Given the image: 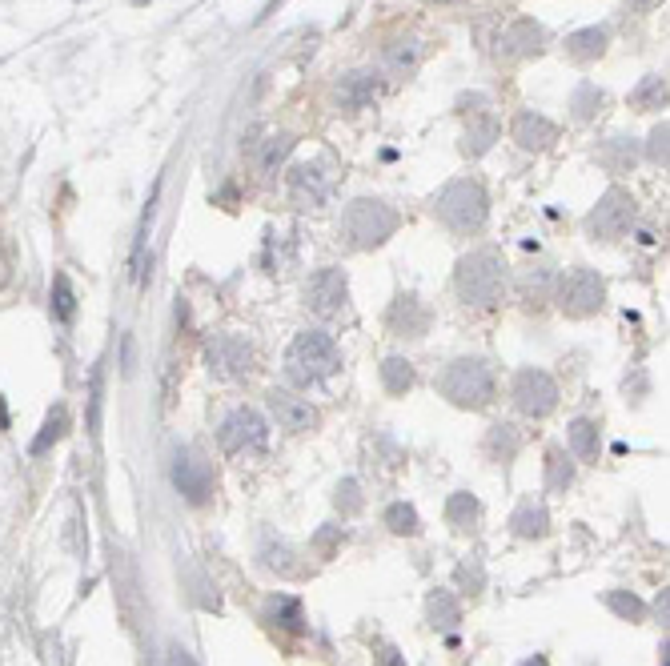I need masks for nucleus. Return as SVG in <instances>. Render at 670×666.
Masks as SVG:
<instances>
[{
	"label": "nucleus",
	"instance_id": "38",
	"mask_svg": "<svg viewBox=\"0 0 670 666\" xmlns=\"http://www.w3.org/2000/svg\"><path fill=\"white\" fill-rule=\"evenodd\" d=\"M666 137H670V129H666V121L650 133V141H646V157L654 161V165H666Z\"/></svg>",
	"mask_w": 670,
	"mask_h": 666
},
{
	"label": "nucleus",
	"instance_id": "4",
	"mask_svg": "<svg viewBox=\"0 0 670 666\" xmlns=\"http://www.w3.org/2000/svg\"><path fill=\"white\" fill-rule=\"evenodd\" d=\"M434 213L454 233H474V229L486 225V189L478 181H470V177H458L434 197Z\"/></svg>",
	"mask_w": 670,
	"mask_h": 666
},
{
	"label": "nucleus",
	"instance_id": "41",
	"mask_svg": "<svg viewBox=\"0 0 670 666\" xmlns=\"http://www.w3.org/2000/svg\"><path fill=\"white\" fill-rule=\"evenodd\" d=\"M626 5H630L634 13H646V9H654V5H658V0H626Z\"/></svg>",
	"mask_w": 670,
	"mask_h": 666
},
{
	"label": "nucleus",
	"instance_id": "39",
	"mask_svg": "<svg viewBox=\"0 0 670 666\" xmlns=\"http://www.w3.org/2000/svg\"><path fill=\"white\" fill-rule=\"evenodd\" d=\"M338 506H342L346 514H358V510H362V498H358V482H354V478H346V482L338 486Z\"/></svg>",
	"mask_w": 670,
	"mask_h": 666
},
{
	"label": "nucleus",
	"instance_id": "32",
	"mask_svg": "<svg viewBox=\"0 0 670 666\" xmlns=\"http://www.w3.org/2000/svg\"><path fill=\"white\" fill-rule=\"evenodd\" d=\"M546 482H550V490H566V486L574 482L570 458H566L562 450H550V454H546Z\"/></svg>",
	"mask_w": 670,
	"mask_h": 666
},
{
	"label": "nucleus",
	"instance_id": "20",
	"mask_svg": "<svg viewBox=\"0 0 670 666\" xmlns=\"http://www.w3.org/2000/svg\"><path fill=\"white\" fill-rule=\"evenodd\" d=\"M494 141H498V121H494V117H486V113H478V117L470 121V129H466L462 153H466V157H482Z\"/></svg>",
	"mask_w": 670,
	"mask_h": 666
},
{
	"label": "nucleus",
	"instance_id": "36",
	"mask_svg": "<svg viewBox=\"0 0 670 666\" xmlns=\"http://www.w3.org/2000/svg\"><path fill=\"white\" fill-rule=\"evenodd\" d=\"M602 105V93L594 89V85H582L578 93H574V117L578 121H586V117H594V109Z\"/></svg>",
	"mask_w": 670,
	"mask_h": 666
},
{
	"label": "nucleus",
	"instance_id": "25",
	"mask_svg": "<svg viewBox=\"0 0 670 666\" xmlns=\"http://www.w3.org/2000/svg\"><path fill=\"white\" fill-rule=\"evenodd\" d=\"M518 446H522V442H518V430H514V426H506V422H502V426H494V430H490V438H486V450H490V458H494V462H510V458L518 454Z\"/></svg>",
	"mask_w": 670,
	"mask_h": 666
},
{
	"label": "nucleus",
	"instance_id": "21",
	"mask_svg": "<svg viewBox=\"0 0 670 666\" xmlns=\"http://www.w3.org/2000/svg\"><path fill=\"white\" fill-rule=\"evenodd\" d=\"M566 438H570V454H574L578 462H594V458H598V426H594V422H586V418L570 422Z\"/></svg>",
	"mask_w": 670,
	"mask_h": 666
},
{
	"label": "nucleus",
	"instance_id": "33",
	"mask_svg": "<svg viewBox=\"0 0 670 666\" xmlns=\"http://www.w3.org/2000/svg\"><path fill=\"white\" fill-rule=\"evenodd\" d=\"M386 526H390L394 534H418V530H422V526H418V510L406 506V502H394V506L386 510Z\"/></svg>",
	"mask_w": 670,
	"mask_h": 666
},
{
	"label": "nucleus",
	"instance_id": "16",
	"mask_svg": "<svg viewBox=\"0 0 670 666\" xmlns=\"http://www.w3.org/2000/svg\"><path fill=\"white\" fill-rule=\"evenodd\" d=\"M510 137L526 149V153H538V149H550V141L558 137L554 121H546L542 113H518L514 125H510Z\"/></svg>",
	"mask_w": 670,
	"mask_h": 666
},
{
	"label": "nucleus",
	"instance_id": "22",
	"mask_svg": "<svg viewBox=\"0 0 670 666\" xmlns=\"http://www.w3.org/2000/svg\"><path fill=\"white\" fill-rule=\"evenodd\" d=\"M630 105L642 109V113H650V109H666V77H662V73L642 77V85L630 93Z\"/></svg>",
	"mask_w": 670,
	"mask_h": 666
},
{
	"label": "nucleus",
	"instance_id": "1",
	"mask_svg": "<svg viewBox=\"0 0 670 666\" xmlns=\"http://www.w3.org/2000/svg\"><path fill=\"white\" fill-rule=\"evenodd\" d=\"M454 285H458V297H462L466 305L486 309V305H494V301L502 297V289H506V261H502L494 249H474V253H466V257L458 261Z\"/></svg>",
	"mask_w": 670,
	"mask_h": 666
},
{
	"label": "nucleus",
	"instance_id": "27",
	"mask_svg": "<svg viewBox=\"0 0 670 666\" xmlns=\"http://www.w3.org/2000/svg\"><path fill=\"white\" fill-rule=\"evenodd\" d=\"M510 526H514V534H522V538H542V534H546V510L534 506V502H526V506L510 518Z\"/></svg>",
	"mask_w": 670,
	"mask_h": 666
},
{
	"label": "nucleus",
	"instance_id": "14",
	"mask_svg": "<svg viewBox=\"0 0 670 666\" xmlns=\"http://www.w3.org/2000/svg\"><path fill=\"white\" fill-rule=\"evenodd\" d=\"M269 410H273L277 426L289 430V434H305V430L317 426V410L289 390H269Z\"/></svg>",
	"mask_w": 670,
	"mask_h": 666
},
{
	"label": "nucleus",
	"instance_id": "42",
	"mask_svg": "<svg viewBox=\"0 0 670 666\" xmlns=\"http://www.w3.org/2000/svg\"><path fill=\"white\" fill-rule=\"evenodd\" d=\"M522 666H550V662H546V654H534V658H526Z\"/></svg>",
	"mask_w": 670,
	"mask_h": 666
},
{
	"label": "nucleus",
	"instance_id": "31",
	"mask_svg": "<svg viewBox=\"0 0 670 666\" xmlns=\"http://www.w3.org/2000/svg\"><path fill=\"white\" fill-rule=\"evenodd\" d=\"M65 426H69V414H65V406H57L49 418H45V430L37 434V442H33V454H45L61 434H65Z\"/></svg>",
	"mask_w": 670,
	"mask_h": 666
},
{
	"label": "nucleus",
	"instance_id": "13",
	"mask_svg": "<svg viewBox=\"0 0 670 666\" xmlns=\"http://www.w3.org/2000/svg\"><path fill=\"white\" fill-rule=\"evenodd\" d=\"M173 486H177L189 502H205V498H209V486H213V474H209V466H205L193 450H177V458H173Z\"/></svg>",
	"mask_w": 670,
	"mask_h": 666
},
{
	"label": "nucleus",
	"instance_id": "11",
	"mask_svg": "<svg viewBox=\"0 0 670 666\" xmlns=\"http://www.w3.org/2000/svg\"><path fill=\"white\" fill-rule=\"evenodd\" d=\"M346 297H350V285H346V273H342V269H317V273L309 277V285H305V301H309V309L321 313V317L342 313Z\"/></svg>",
	"mask_w": 670,
	"mask_h": 666
},
{
	"label": "nucleus",
	"instance_id": "26",
	"mask_svg": "<svg viewBox=\"0 0 670 666\" xmlns=\"http://www.w3.org/2000/svg\"><path fill=\"white\" fill-rule=\"evenodd\" d=\"M446 518H450L454 530H470L478 522V498L474 494H454L446 502Z\"/></svg>",
	"mask_w": 670,
	"mask_h": 666
},
{
	"label": "nucleus",
	"instance_id": "30",
	"mask_svg": "<svg viewBox=\"0 0 670 666\" xmlns=\"http://www.w3.org/2000/svg\"><path fill=\"white\" fill-rule=\"evenodd\" d=\"M293 145H297V137H289V133H277V137H269L265 141V149H261V169L265 173H273L289 153H293Z\"/></svg>",
	"mask_w": 670,
	"mask_h": 666
},
{
	"label": "nucleus",
	"instance_id": "8",
	"mask_svg": "<svg viewBox=\"0 0 670 666\" xmlns=\"http://www.w3.org/2000/svg\"><path fill=\"white\" fill-rule=\"evenodd\" d=\"M205 362L221 382H241V378L253 374V350H249L245 338H237V333H217L205 350Z\"/></svg>",
	"mask_w": 670,
	"mask_h": 666
},
{
	"label": "nucleus",
	"instance_id": "5",
	"mask_svg": "<svg viewBox=\"0 0 670 666\" xmlns=\"http://www.w3.org/2000/svg\"><path fill=\"white\" fill-rule=\"evenodd\" d=\"M438 390H442L454 406H462V410H482V406H490V398H494V374H490L486 362H478V358H458V362H450V366L442 370Z\"/></svg>",
	"mask_w": 670,
	"mask_h": 666
},
{
	"label": "nucleus",
	"instance_id": "23",
	"mask_svg": "<svg viewBox=\"0 0 670 666\" xmlns=\"http://www.w3.org/2000/svg\"><path fill=\"white\" fill-rule=\"evenodd\" d=\"M382 386H386V394L402 398L406 390H414V366L406 358H386L382 362Z\"/></svg>",
	"mask_w": 670,
	"mask_h": 666
},
{
	"label": "nucleus",
	"instance_id": "12",
	"mask_svg": "<svg viewBox=\"0 0 670 666\" xmlns=\"http://www.w3.org/2000/svg\"><path fill=\"white\" fill-rule=\"evenodd\" d=\"M542 49H546V29L534 25V21H514L498 37V57L502 61H526V57H538Z\"/></svg>",
	"mask_w": 670,
	"mask_h": 666
},
{
	"label": "nucleus",
	"instance_id": "37",
	"mask_svg": "<svg viewBox=\"0 0 670 666\" xmlns=\"http://www.w3.org/2000/svg\"><path fill=\"white\" fill-rule=\"evenodd\" d=\"M273 618L281 626H289V630H301V606H297V598H277L273 602Z\"/></svg>",
	"mask_w": 670,
	"mask_h": 666
},
{
	"label": "nucleus",
	"instance_id": "18",
	"mask_svg": "<svg viewBox=\"0 0 670 666\" xmlns=\"http://www.w3.org/2000/svg\"><path fill=\"white\" fill-rule=\"evenodd\" d=\"M374 97H378L374 73H350V77H342V89H338L342 109H362V105H370Z\"/></svg>",
	"mask_w": 670,
	"mask_h": 666
},
{
	"label": "nucleus",
	"instance_id": "35",
	"mask_svg": "<svg viewBox=\"0 0 670 666\" xmlns=\"http://www.w3.org/2000/svg\"><path fill=\"white\" fill-rule=\"evenodd\" d=\"M606 606H610L614 614L630 618V622H638V618H642V610H646V606H642L634 594H626V590H610V594H606Z\"/></svg>",
	"mask_w": 670,
	"mask_h": 666
},
{
	"label": "nucleus",
	"instance_id": "28",
	"mask_svg": "<svg viewBox=\"0 0 670 666\" xmlns=\"http://www.w3.org/2000/svg\"><path fill=\"white\" fill-rule=\"evenodd\" d=\"M73 313H77V293H73L69 277L57 273V277H53V317H57V321H73Z\"/></svg>",
	"mask_w": 670,
	"mask_h": 666
},
{
	"label": "nucleus",
	"instance_id": "2",
	"mask_svg": "<svg viewBox=\"0 0 670 666\" xmlns=\"http://www.w3.org/2000/svg\"><path fill=\"white\" fill-rule=\"evenodd\" d=\"M338 366H342V350L333 346V338L321 333V329L297 333L289 354H285V370H289V378L297 386H313V382H321L329 374H338Z\"/></svg>",
	"mask_w": 670,
	"mask_h": 666
},
{
	"label": "nucleus",
	"instance_id": "15",
	"mask_svg": "<svg viewBox=\"0 0 670 666\" xmlns=\"http://www.w3.org/2000/svg\"><path fill=\"white\" fill-rule=\"evenodd\" d=\"M289 197L301 205V209H317L325 197H329V177L321 173V165H297L289 173Z\"/></svg>",
	"mask_w": 670,
	"mask_h": 666
},
{
	"label": "nucleus",
	"instance_id": "3",
	"mask_svg": "<svg viewBox=\"0 0 670 666\" xmlns=\"http://www.w3.org/2000/svg\"><path fill=\"white\" fill-rule=\"evenodd\" d=\"M394 229H398V213L374 197H358L342 213V237L350 249H374L386 237H394Z\"/></svg>",
	"mask_w": 670,
	"mask_h": 666
},
{
	"label": "nucleus",
	"instance_id": "6",
	"mask_svg": "<svg viewBox=\"0 0 670 666\" xmlns=\"http://www.w3.org/2000/svg\"><path fill=\"white\" fill-rule=\"evenodd\" d=\"M634 217H638L634 197H630L626 189H606L602 201L594 205V213L586 217V229H590L594 237H602V241H618V237L630 233Z\"/></svg>",
	"mask_w": 670,
	"mask_h": 666
},
{
	"label": "nucleus",
	"instance_id": "24",
	"mask_svg": "<svg viewBox=\"0 0 670 666\" xmlns=\"http://www.w3.org/2000/svg\"><path fill=\"white\" fill-rule=\"evenodd\" d=\"M598 161L610 169V173H626L634 165V145L626 137H610L602 149H598Z\"/></svg>",
	"mask_w": 670,
	"mask_h": 666
},
{
	"label": "nucleus",
	"instance_id": "17",
	"mask_svg": "<svg viewBox=\"0 0 670 666\" xmlns=\"http://www.w3.org/2000/svg\"><path fill=\"white\" fill-rule=\"evenodd\" d=\"M390 329L402 333V338H422V333L430 329V313H426V305H422L414 293L398 297V301L390 305Z\"/></svg>",
	"mask_w": 670,
	"mask_h": 666
},
{
	"label": "nucleus",
	"instance_id": "7",
	"mask_svg": "<svg viewBox=\"0 0 670 666\" xmlns=\"http://www.w3.org/2000/svg\"><path fill=\"white\" fill-rule=\"evenodd\" d=\"M602 301H606V285L594 269H570L558 285V309L566 317H590L602 309Z\"/></svg>",
	"mask_w": 670,
	"mask_h": 666
},
{
	"label": "nucleus",
	"instance_id": "19",
	"mask_svg": "<svg viewBox=\"0 0 670 666\" xmlns=\"http://www.w3.org/2000/svg\"><path fill=\"white\" fill-rule=\"evenodd\" d=\"M606 41H610L606 29H582V33H570V37H566V53H570L574 61H598V57L606 53Z\"/></svg>",
	"mask_w": 670,
	"mask_h": 666
},
{
	"label": "nucleus",
	"instance_id": "43",
	"mask_svg": "<svg viewBox=\"0 0 670 666\" xmlns=\"http://www.w3.org/2000/svg\"><path fill=\"white\" fill-rule=\"evenodd\" d=\"M5 281H9V265H5V257H0V289H5Z\"/></svg>",
	"mask_w": 670,
	"mask_h": 666
},
{
	"label": "nucleus",
	"instance_id": "34",
	"mask_svg": "<svg viewBox=\"0 0 670 666\" xmlns=\"http://www.w3.org/2000/svg\"><path fill=\"white\" fill-rule=\"evenodd\" d=\"M418 57H422V45H418V41H398V45L386 53V65H390L394 73H406V69L418 65Z\"/></svg>",
	"mask_w": 670,
	"mask_h": 666
},
{
	"label": "nucleus",
	"instance_id": "44",
	"mask_svg": "<svg viewBox=\"0 0 670 666\" xmlns=\"http://www.w3.org/2000/svg\"><path fill=\"white\" fill-rule=\"evenodd\" d=\"M0 430H9V414H5V406H0Z\"/></svg>",
	"mask_w": 670,
	"mask_h": 666
},
{
	"label": "nucleus",
	"instance_id": "40",
	"mask_svg": "<svg viewBox=\"0 0 670 666\" xmlns=\"http://www.w3.org/2000/svg\"><path fill=\"white\" fill-rule=\"evenodd\" d=\"M169 666H197L185 646H169Z\"/></svg>",
	"mask_w": 670,
	"mask_h": 666
},
{
	"label": "nucleus",
	"instance_id": "29",
	"mask_svg": "<svg viewBox=\"0 0 670 666\" xmlns=\"http://www.w3.org/2000/svg\"><path fill=\"white\" fill-rule=\"evenodd\" d=\"M430 618H434V626L454 630V626L462 622V610H458V602H454L446 590H438V594H430Z\"/></svg>",
	"mask_w": 670,
	"mask_h": 666
},
{
	"label": "nucleus",
	"instance_id": "45",
	"mask_svg": "<svg viewBox=\"0 0 670 666\" xmlns=\"http://www.w3.org/2000/svg\"><path fill=\"white\" fill-rule=\"evenodd\" d=\"M438 5H442V0H438Z\"/></svg>",
	"mask_w": 670,
	"mask_h": 666
},
{
	"label": "nucleus",
	"instance_id": "9",
	"mask_svg": "<svg viewBox=\"0 0 670 666\" xmlns=\"http://www.w3.org/2000/svg\"><path fill=\"white\" fill-rule=\"evenodd\" d=\"M265 438H269V426H265V418H261L257 410H249V406H237V410L221 422V430H217V442H221L225 454L261 450Z\"/></svg>",
	"mask_w": 670,
	"mask_h": 666
},
{
	"label": "nucleus",
	"instance_id": "10",
	"mask_svg": "<svg viewBox=\"0 0 670 666\" xmlns=\"http://www.w3.org/2000/svg\"><path fill=\"white\" fill-rule=\"evenodd\" d=\"M514 406L526 418H546L558 406V382L546 370H534V366L518 370V378H514Z\"/></svg>",
	"mask_w": 670,
	"mask_h": 666
}]
</instances>
